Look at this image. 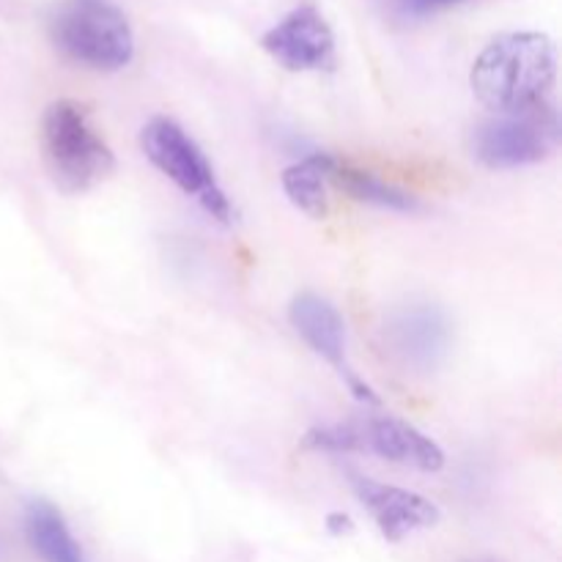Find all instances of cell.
I'll return each mask as SVG.
<instances>
[{
	"instance_id": "6da1fadb",
	"label": "cell",
	"mask_w": 562,
	"mask_h": 562,
	"mask_svg": "<svg viewBox=\"0 0 562 562\" xmlns=\"http://www.w3.org/2000/svg\"><path fill=\"white\" fill-rule=\"evenodd\" d=\"M470 82L494 115L541 108L558 82V49L547 33H503L477 55Z\"/></svg>"
},
{
	"instance_id": "7a4b0ae2",
	"label": "cell",
	"mask_w": 562,
	"mask_h": 562,
	"mask_svg": "<svg viewBox=\"0 0 562 562\" xmlns=\"http://www.w3.org/2000/svg\"><path fill=\"white\" fill-rule=\"evenodd\" d=\"M42 157L60 192H88L115 170L108 140L99 135L86 104L58 99L42 115Z\"/></svg>"
},
{
	"instance_id": "3957f363",
	"label": "cell",
	"mask_w": 562,
	"mask_h": 562,
	"mask_svg": "<svg viewBox=\"0 0 562 562\" xmlns=\"http://www.w3.org/2000/svg\"><path fill=\"white\" fill-rule=\"evenodd\" d=\"M53 44L75 64L119 71L135 55L132 25L110 0H64L49 16Z\"/></svg>"
},
{
	"instance_id": "277c9868",
	"label": "cell",
	"mask_w": 562,
	"mask_h": 562,
	"mask_svg": "<svg viewBox=\"0 0 562 562\" xmlns=\"http://www.w3.org/2000/svg\"><path fill=\"white\" fill-rule=\"evenodd\" d=\"M140 148L159 173L168 176L184 195L195 198L217 223H234V206L214 176L212 162L179 121L168 115H154L143 126Z\"/></svg>"
},
{
	"instance_id": "5b68a950",
	"label": "cell",
	"mask_w": 562,
	"mask_h": 562,
	"mask_svg": "<svg viewBox=\"0 0 562 562\" xmlns=\"http://www.w3.org/2000/svg\"><path fill=\"white\" fill-rule=\"evenodd\" d=\"M560 115L552 102L521 113H499L472 135V154L492 170L543 162L560 146Z\"/></svg>"
},
{
	"instance_id": "8992f818",
	"label": "cell",
	"mask_w": 562,
	"mask_h": 562,
	"mask_svg": "<svg viewBox=\"0 0 562 562\" xmlns=\"http://www.w3.org/2000/svg\"><path fill=\"white\" fill-rule=\"evenodd\" d=\"M269 58L289 71H333L335 33L313 3H300L261 36Z\"/></svg>"
},
{
	"instance_id": "52a82bcc",
	"label": "cell",
	"mask_w": 562,
	"mask_h": 562,
	"mask_svg": "<svg viewBox=\"0 0 562 562\" xmlns=\"http://www.w3.org/2000/svg\"><path fill=\"white\" fill-rule=\"evenodd\" d=\"M289 318L296 335L311 346L313 355H318L327 366L335 368V373L349 384L357 401H362V404H379L376 393L349 366V357H346V322L333 302L305 291V294L294 296V302L289 307Z\"/></svg>"
},
{
	"instance_id": "ba28073f",
	"label": "cell",
	"mask_w": 562,
	"mask_h": 562,
	"mask_svg": "<svg viewBox=\"0 0 562 562\" xmlns=\"http://www.w3.org/2000/svg\"><path fill=\"white\" fill-rule=\"evenodd\" d=\"M351 488H355L362 508L371 514L373 525L379 527V532L390 543H398L404 538L415 536V532L437 527L439 519H442V514H439L431 499L409 492V488L384 486V483L362 475H351Z\"/></svg>"
},
{
	"instance_id": "9c48e42d",
	"label": "cell",
	"mask_w": 562,
	"mask_h": 562,
	"mask_svg": "<svg viewBox=\"0 0 562 562\" xmlns=\"http://www.w3.org/2000/svg\"><path fill=\"white\" fill-rule=\"evenodd\" d=\"M360 450L376 453L390 464L412 467L420 472H439L445 467V450L431 437L398 417H373L357 426Z\"/></svg>"
},
{
	"instance_id": "30bf717a",
	"label": "cell",
	"mask_w": 562,
	"mask_h": 562,
	"mask_svg": "<svg viewBox=\"0 0 562 562\" xmlns=\"http://www.w3.org/2000/svg\"><path fill=\"white\" fill-rule=\"evenodd\" d=\"M387 338L393 344V351L412 368L437 366L442 355L448 351L450 329L445 322V313L437 307H406L390 318Z\"/></svg>"
},
{
	"instance_id": "8fae6325",
	"label": "cell",
	"mask_w": 562,
	"mask_h": 562,
	"mask_svg": "<svg viewBox=\"0 0 562 562\" xmlns=\"http://www.w3.org/2000/svg\"><path fill=\"white\" fill-rule=\"evenodd\" d=\"M25 532L33 552L44 562H88L60 510L44 499L27 505Z\"/></svg>"
},
{
	"instance_id": "7c38bea8",
	"label": "cell",
	"mask_w": 562,
	"mask_h": 562,
	"mask_svg": "<svg viewBox=\"0 0 562 562\" xmlns=\"http://www.w3.org/2000/svg\"><path fill=\"white\" fill-rule=\"evenodd\" d=\"M333 165L335 157H329V154H311V157L300 159L283 170V192L307 217H327V181Z\"/></svg>"
},
{
	"instance_id": "4fadbf2b",
	"label": "cell",
	"mask_w": 562,
	"mask_h": 562,
	"mask_svg": "<svg viewBox=\"0 0 562 562\" xmlns=\"http://www.w3.org/2000/svg\"><path fill=\"white\" fill-rule=\"evenodd\" d=\"M329 179L338 187H344L355 201L371 203V206L390 209V212H417L420 209V201L412 192L401 190V187L390 184V181L379 179V176L368 173V170L340 165L338 159H335L333 170H329Z\"/></svg>"
},
{
	"instance_id": "5bb4252c",
	"label": "cell",
	"mask_w": 562,
	"mask_h": 562,
	"mask_svg": "<svg viewBox=\"0 0 562 562\" xmlns=\"http://www.w3.org/2000/svg\"><path fill=\"white\" fill-rule=\"evenodd\" d=\"M459 3V0H401V9L409 11V14H423V11H431L437 5H450Z\"/></svg>"
},
{
	"instance_id": "9a60e30c",
	"label": "cell",
	"mask_w": 562,
	"mask_h": 562,
	"mask_svg": "<svg viewBox=\"0 0 562 562\" xmlns=\"http://www.w3.org/2000/svg\"><path fill=\"white\" fill-rule=\"evenodd\" d=\"M327 527H329V532H335V536H344V532L355 530V521H351L346 514H329Z\"/></svg>"
}]
</instances>
